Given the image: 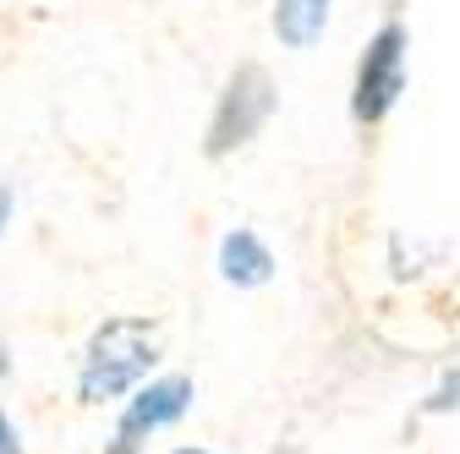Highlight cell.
Instances as JSON below:
<instances>
[{
  "label": "cell",
  "mask_w": 460,
  "mask_h": 454,
  "mask_svg": "<svg viewBox=\"0 0 460 454\" xmlns=\"http://www.w3.org/2000/svg\"><path fill=\"white\" fill-rule=\"evenodd\" d=\"M154 362H159V328L148 318H110V323L93 328L88 351H83L77 389H83L88 406H104L115 394L137 389Z\"/></svg>",
  "instance_id": "6da1fadb"
},
{
  "label": "cell",
  "mask_w": 460,
  "mask_h": 454,
  "mask_svg": "<svg viewBox=\"0 0 460 454\" xmlns=\"http://www.w3.org/2000/svg\"><path fill=\"white\" fill-rule=\"evenodd\" d=\"M269 116H274V83H269V72L263 66H236V77L225 83V93L214 104V121H208V143L203 148L214 159L236 153V148H247L263 132Z\"/></svg>",
  "instance_id": "7a4b0ae2"
},
{
  "label": "cell",
  "mask_w": 460,
  "mask_h": 454,
  "mask_svg": "<svg viewBox=\"0 0 460 454\" xmlns=\"http://www.w3.org/2000/svg\"><path fill=\"white\" fill-rule=\"evenodd\" d=\"M400 88H406V28L400 22H384L362 61H357V88H351V116L362 127H378L389 109L400 104Z\"/></svg>",
  "instance_id": "3957f363"
},
{
  "label": "cell",
  "mask_w": 460,
  "mask_h": 454,
  "mask_svg": "<svg viewBox=\"0 0 460 454\" xmlns=\"http://www.w3.org/2000/svg\"><path fill=\"white\" fill-rule=\"evenodd\" d=\"M187 406H192V383H187V378H159V383L137 389V400H132V406H127V416H121V443L132 449L137 438H148V432L170 427Z\"/></svg>",
  "instance_id": "277c9868"
},
{
  "label": "cell",
  "mask_w": 460,
  "mask_h": 454,
  "mask_svg": "<svg viewBox=\"0 0 460 454\" xmlns=\"http://www.w3.org/2000/svg\"><path fill=\"white\" fill-rule=\"evenodd\" d=\"M219 274L230 279V285H263V279L274 274V252L252 236V231H230L219 241Z\"/></svg>",
  "instance_id": "5b68a950"
},
{
  "label": "cell",
  "mask_w": 460,
  "mask_h": 454,
  "mask_svg": "<svg viewBox=\"0 0 460 454\" xmlns=\"http://www.w3.org/2000/svg\"><path fill=\"white\" fill-rule=\"evenodd\" d=\"M329 28V0H274V39L285 49H313Z\"/></svg>",
  "instance_id": "8992f818"
},
{
  "label": "cell",
  "mask_w": 460,
  "mask_h": 454,
  "mask_svg": "<svg viewBox=\"0 0 460 454\" xmlns=\"http://www.w3.org/2000/svg\"><path fill=\"white\" fill-rule=\"evenodd\" d=\"M422 411H428V416H444V411H460V367H455V372H449V378H444V383H438L433 394H428V406H422Z\"/></svg>",
  "instance_id": "52a82bcc"
},
{
  "label": "cell",
  "mask_w": 460,
  "mask_h": 454,
  "mask_svg": "<svg viewBox=\"0 0 460 454\" xmlns=\"http://www.w3.org/2000/svg\"><path fill=\"white\" fill-rule=\"evenodd\" d=\"M0 454H22V443H17V427L0 416Z\"/></svg>",
  "instance_id": "ba28073f"
},
{
  "label": "cell",
  "mask_w": 460,
  "mask_h": 454,
  "mask_svg": "<svg viewBox=\"0 0 460 454\" xmlns=\"http://www.w3.org/2000/svg\"><path fill=\"white\" fill-rule=\"evenodd\" d=\"M6 219H12V187H0V231H6Z\"/></svg>",
  "instance_id": "9c48e42d"
},
{
  "label": "cell",
  "mask_w": 460,
  "mask_h": 454,
  "mask_svg": "<svg viewBox=\"0 0 460 454\" xmlns=\"http://www.w3.org/2000/svg\"><path fill=\"white\" fill-rule=\"evenodd\" d=\"M110 454H132V449H127V443H121V449H110Z\"/></svg>",
  "instance_id": "30bf717a"
},
{
  "label": "cell",
  "mask_w": 460,
  "mask_h": 454,
  "mask_svg": "<svg viewBox=\"0 0 460 454\" xmlns=\"http://www.w3.org/2000/svg\"><path fill=\"white\" fill-rule=\"evenodd\" d=\"M176 454H203V449H176Z\"/></svg>",
  "instance_id": "8fae6325"
}]
</instances>
